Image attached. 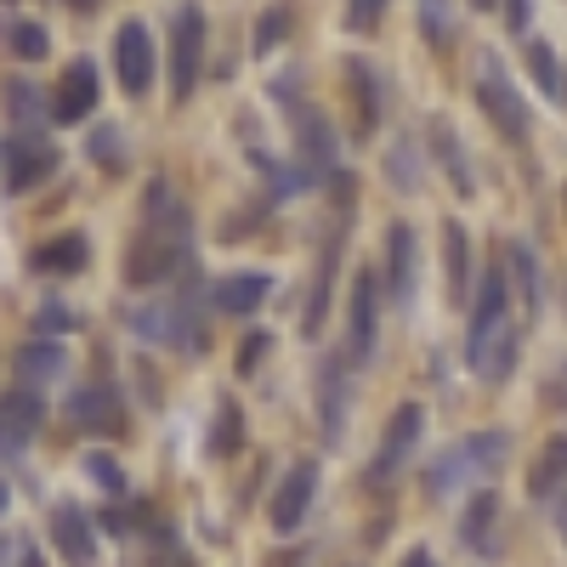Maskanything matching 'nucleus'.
<instances>
[{
  "label": "nucleus",
  "instance_id": "obj_28",
  "mask_svg": "<svg viewBox=\"0 0 567 567\" xmlns=\"http://www.w3.org/2000/svg\"><path fill=\"white\" fill-rule=\"evenodd\" d=\"M528 69H534V80H539V91H545L550 103H556V97H567V91H561V63H556V52H550L545 40H534V45H528Z\"/></svg>",
  "mask_w": 567,
  "mask_h": 567
},
{
  "label": "nucleus",
  "instance_id": "obj_33",
  "mask_svg": "<svg viewBox=\"0 0 567 567\" xmlns=\"http://www.w3.org/2000/svg\"><path fill=\"white\" fill-rule=\"evenodd\" d=\"M91 159H97V165H114V171H120V131H114V125H103L97 136H91Z\"/></svg>",
  "mask_w": 567,
  "mask_h": 567
},
{
  "label": "nucleus",
  "instance_id": "obj_44",
  "mask_svg": "<svg viewBox=\"0 0 567 567\" xmlns=\"http://www.w3.org/2000/svg\"><path fill=\"white\" fill-rule=\"evenodd\" d=\"M12 505V494H7V483H0V511H7Z\"/></svg>",
  "mask_w": 567,
  "mask_h": 567
},
{
  "label": "nucleus",
  "instance_id": "obj_12",
  "mask_svg": "<svg viewBox=\"0 0 567 567\" xmlns=\"http://www.w3.org/2000/svg\"><path fill=\"white\" fill-rule=\"evenodd\" d=\"M374 296H381V278L374 267H358L352 278V323H347V363L363 369L374 358Z\"/></svg>",
  "mask_w": 567,
  "mask_h": 567
},
{
  "label": "nucleus",
  "instance_id": "obj_42",
  "mask_svg": "<svg viewBox=\"0 0 567 567\" xmlns=\"http://www.w3.org/2000/svg\"><path fill=\"white\" fill-rule=\"evenodd\" d=\"M556 523H561V539H567V499L556 505Z\"/></svg>",
  "mask_w": 567,
  "mask_h": 567
},
{
  "label": "nucleus",
  "instance_id": "obj_37",
  "mask_svg": "<svg viewBox=\"0 0 567 567\" xmlns=\"http://www.w3.org/2000/svg\"><path fill=\"white\" fill-rule=\"evenodd\" d=\"M267 352V336H250L245 341V352H239V374H256V358Z\"/></svg>",
  "mask_w": 567,
  "mask_h": 567
},
{
  "label": "nucleus",
  "instance_id": "obj_21",
  "mask_svg": "<svg viewBox=\"0 0 567 567\" xmlns=\"http://www.w3.org/2000/svg\"><path fill=\"white\" fill-rule=\"evenodd\" d=\"M561 483H567V432L545 437V449L534 454V465H528V494H534V499H550Z\"/></svg>",
  "mask_w": 567,
  "mask_h": 567
},
{
  "label": "nucleus",
  "instance_id": "obj_6",
  "mask_svg": "<svg viewBox=\"0 0 567 567\" xmlns=\"http://www.w3.org/2000/svg\"><path fill=\"white\" fill-rule=\"evenodd\" d=\"M477 109L488 114V125L499 136H511V142L528 136V103L511 91V80H505V69L494 58H483V74H477Z\"/></svg>",
  "mask_w": 567,
  "mask_h": 567
},
{
  "label": "nucleus",
  "instance_id": "obj_3",
  "mask_svg": "<svg viewBox=\"0 0 567 567\" xmlns=\"http://www.w3.org/2000/svg\"><path fill=\"white\" fill-rule=\"evenodd\" d=\"M505 449H511L505 432H471L465 443H454L449 454H437L432 465H425V488L443 499V494H454L465 483H477V477H488V471H499Z\"/></svg>",
  "mask_w": 567,
  "mask_h": 567
},
{
  "label": "nucleus",
  "instance_id": "obj_46",
  "mask_svg": "<svg viewBox=\"0 0 567 567\" xmlns=\"http://www.w3.org/2000/svg\"><path fill=\"white\" fill-rule=\"evenodd\" d=\"M471 7H494V0H471Z\"/></svg>",
  "mask_w": 567,
  "mask_h": 567
},
{
  "label": "nucleus",
  "instance_id": "obj_40",
  "mask_svg": "<svg viewBox=\"0 0 567 567\" xmlns=\"http://www.w3.org/2000/svg\"><path fill=\"white\" fill-rule=\"evenodd\" d=\"M403 567H437V561L425 556V550H409V556H403Z\"/></svg>",
  "mask_w": 567,
  "mask_h": 567
},
{
  "label": "nucleus",
  "instance_id": "obj_4",
  "mask_svg": "<svg viewBox=\"0 0 567 567\" xmlns=\"http://www.w3.org/2000/svg\"><path fill=\"white\" fill-rule=\"evenodd\" d=\"M199 74H205V12L187 0L171 18V97L187 103L199 91Z\"/></svg>",
  "mask_w": 567,
  "mask_h": 567
},
{
  "label": "nucleus",
  "instance_id": "obj_15",
  "mask_svg": "<svg viewBox=\"0 0 567 567\" xmlns=\"http://www.w3.org/2000/svg\"><path fill=\"white\" fill-rule=\"evenodd\" d=\"M52 545L63 550L69 567H97V528H91V516L74 499L52 505Z\"/></svg>",
  "mask_w": 567,
  "mask_h": 567
},
{
  "label": "nucleus",
  "instance_id": "obj_43",
  "mask_svg": "<svg viewBox=\"0 0 567 567\" xmlns=\"http://www.w3.org/2000/svg\"><path fill=\"white\" fill-rule=\"evenodd\" d=\"M23 567H45V561H40V550H23Z\"/></svg>",
  "mask_w": 567,
  "mask_h": 567
},
{
  "label": "nucleus",
  "instance_id": "obj_31",
  "mask_svg": "<svg viewBox=\"0 0 567 567\" xmlns=\"http://www.w3.org/2000/svg\"><path fill=\"white\" fill-rule=\"evenodd\" d=\"M85 477L103 483L109 494H125V477H120V465H114L109 454H85Z\"/></svg>",
  "mask_w": 567,
  "mask_h": 567
},
{
  "label": "nucleus",
  "instance_id": "obj_18",
  "mask_svg": "<svg viewBox=\"0 0 567 567\" xmlns=\"http://www.w3.org/2000/svg\"><path fill=\"white\" fill-rule=\"evenodd\" d=\"M85 267H91L85 233H63V239H45L40 250H29V272H40V278H74Z\"/></svg>",
  "mask_w": 567,
  "mask_h": 567
},
{
  "label": "nucleus",
  "instance_id": "obj_8",
  "mask_svg": "<svg viewBox=\"0 0 567 567\" xmlns=\"http://www.w3.org/2000/svg\"><path fill=\"white\" fill-rule=\"evenodd\" d=\"M114 69H120V91L125 97H148L154 85V34L142 18H125L114 34Z\"/></svg>",
  "mask_w": 567,
  "mask_h": 567
},
{
  "label": "nucleus",
  "instance_id": "obj_32",
  "mask_svg": "<svg viewBox=\"0 0 567 567\" xmlns=\"http://www.w3.org/2000/svg\"><path fill=\"white\" fill-rule=\"evenodd\" d=\"M284 29H290V12H284V7H267L261 23H256V52H272Z\"/></svg>",
  "mask_w": 567,
  "mask_h": 567
},
{
  "label": "nucleus",
  "instance_id": "obj_1",
  "mask_svg": "<svg viewBox=\"0 0 567 567\" xmlns=\"http://www.w3.org/2000/svg\"><path fill=\"white\" fill-rule=\"evenodd\" d=\"M187 272H199L194 216H187V205L165 182H154L148 199H142V227H136V239L125 250V284L131 290H159V284L187 278Z\"/></svg>",
  "mask_w": 567,
  "mask_h": 567
},
{
  "label": "nucleus",
  "instance_id": "obj_19",
  "mask_svg": "<svg viewBox=\"0 0 567 567\" xmlns=\"http://www.w3.org/2000/svg\"><path fill=\"white\" fill-rule=\"evenodd\" d=\"M267 272H233V278H221L216 290H210V307L221 312V318H250L261 301H267Z\"/></svg>",
  "mask_w": 567,
  "mask_h": 567
},
{
  "label": "nucleus",
  "instance_id": "obj_29",
  "mask_svg": "<svg viewBox=\"0 0 567 567\" xmlns=\"http://www.w3.org/2000/svg\"><path fill=\"white\" fill-rule=\"evenodd\" d=\"M432 148L443 154V165H449V176H454L460 194H471V165H465V159H460V148H454V131H449V120H432Z\"/></svg>",
  "mask_w": 567,
  "mask_h": 567
},
{
  "label": "nucleus",
  "instance_id": "obj_23",
  "mask_svg": "<svg viewBox=\"0 0 567 567\" xmlns=\"http://www.w3.org/2000/svg\"><path fill=\"white\" fill-rule=\"evenodd\" d=\"M63 347L58 341H29L23 352H18V381L34 392V386H52L58 381V374H63Z\"/></svg>",
  "mask_w": 567,
  "mask_h": 567
},
{
  "label": "nucleus",
  "instance_id": "obj_39",
  "mask_svg": "<svg viewBox=\"0 0 567 567\" xmlns=\"http://www.w3.org/2000/svg\"><path fill=\"white\" fill-rule=\"evenodd\" d=\"M505 23L523 34V29H528V0H505Z\"/></svg>",
  "mask_w": 567,
  "mask_h": 567
},
{
  "label": "nucleus",
  "instance_id": "obj_30",
  "mask_svg": "<svg viewBox=\"0 0 567 567\" xmlns=\"http://www.w3.org/2000/svg\"><path fill=\"white\" fill-rule=\"evenodd\" d=\"M12 52H18L23 63H40L45 52H52V34H45L40 23H29V18H18V23H12Z\"/></svg>",
  "mask_w": 567,
  "mask_h": 567
},
{
  "label": "nucleus",
  "instance_id": "obj_5",
  "mask_svg": "<svg viewBox=\"0 0 567 567\" xmlns=\"http://www.w3.org/2000/svg\"><path fill=\"white\" fill-rule=\"evenodd\" d=\"M45 176H58V148L34 131H18L0 142V182H7V194H34Z\"/></svg>",
  "mask_w": 567,
  "mask_h": 567
},
{
  "label": "nucleus",
  "instance_id": "obj_35",
  "mask_svg": "<svg viewBox=\"0 0 567 567\" xmlns=\"http://www.w3.org/2000/svg\"><path fill=\"white\" fill-rule=\"evenodd\" d=\"M381 12H386V0H352L347 23H352V29H374V23H381Z\"/></svg>",
  "mask_w": 567,
  "mask_h": 567
},
{
  "label": "nucleus",
  "instance_id": "obj_34",
  "mask_svg": "<svg viewBox=\"0 0 567 567\" xmlns=\"http://www.w3.org/2000/svg\"><path fill=\"white\" fill-rule=\"evenodd\" d=\"M34 329H40V336H63V329H74V312L52 301V307H40V312H34Z\"/></svg>",
  "mask_w": 567,
  "mask_h": 567
},
{
  "label": "nucleus",
  "instance_id": "obj_26",
  "mask_svg": "<svg viewBox=\"0 0 567 567\" xmlns=\"http://www.w3.org/2000/svg\"><path fill=\"white\" fill-rule=\"evenodd\" d=\"M239 443H245V414H239V403H233V398H221L205 449H210V460H233V454H239Z\"/></svg>",
  "mask_w": 567,
  "mask_h": 567
},
{
  "label": "nucleus",
  "instance_id": "obj_14",
  "mask_svg": "<svg viewBox=\"0 0 567 567\" xmlns=\"http://www.w3.org/2000/svg\"><path fill=\"white\" fill-rule=\"evenodd\" d=\"M312 494H318V460H296L290 471H284L278 494H272V511H267V516H272V528H278V534L301 528V516H307Z\"/></svg>",
  "mask_w": 567,
  "mask_h": 567
},
{
  "label": "nucleus",
  "instance_id": "obj_41",
  "mask_svg": "<svg viewBox=\"0 0 567 567\" xmlns=\"http://www.w3.org/2000/svg\"><path fill=\"white\" fill-rule=\"evenodd\" d=\"M69 7H74V12H97V7H103V0H69Z\"/></svg>",
  "mask_w": 567,
  "mask_h": 567
},
{
  "label": "nucleus",
  "instance_id": "obj_10",
  "mask_svg": "<svg viewBox=\"0 0 567 567\" xmlns=\"http://www.w3.org/2000/svg\"><path fill=\"white\" fill-rule=\"evenodd\" d=\"M40 420H45V403H40V392L18 386V392H7V398H0V460H18V454L34 443Z\"/></svg>",
  "mask_w": 567,
  "mask_h": 567
},
{
  "label": "nucleus",
  "instance_id": "obj_20",
  "mask_svg": "<svg viewBox=\"0 0 567 567\" xmlns=\"http://www.w3.org/2000/svg\"><path fill=\"white\" fill-rule=\"evenodd\" d=\"M494 516H499V494H471L465 499V516H460V539L477 550V556H494L499 545H494Z\"/></svg>",
  "mask_w": 567,
  "mask_h": 567
},
{
  "label": "nucleus",
  "instance_id": "obj_22",
  "mask_svg": "<svg viewBox=\"0 0 567 567\" xmlns=\"http://www.w3.org/2000/svg\"><path fill=\"white\" fill-rule=\"evenodd\" d=\"M505 272H511V284H516V312H523V323H534L539 318V267H534V250L528 245H511L505 250Z\"/></svg>",
  "mask_w": 567,
  "mask_h": 567
},
{
  "label": "nucleus",
  "instance_id": "obj_17",
  "mask_svg": "<svg viewBox=\"0 0 567 567\" xmlns=\"http://www.w3.org/2000/svg\"><path fill=\"white\" fill-rule=\"evenodd\" d=\"M414 272H420V261H414V227L392 221V233H386V290H392L398 307H414Z\"/></svg>",
  "mask_w": 567,
  "mask_h": 567
},
{
  "label": "nucleus",
  "instance_id": "obj_2",
  "mask_svg": "<svg viewBox=\"0 0 567 567\" xmlns=\"http://www.w3.org/2000/svg\"><path fill=\"white\" fill-rule=\"evenodd\" d=\"M131 329L142 341H159V347H176V352H205V323H199V272L182 278V290L171 301H154L131 312Z\"/></svg>",
  "mask_w": 567,
  "mask_h": 567
},
{
  "label": "nucleus",
  "instance_id": "obj_36",
  "mask_svg": "<svg viewBox=\"0 0 567 567\" xmlns=\"http://www.w3.org/2000/svg\"><path fill=\"white\" fill-rule=\"evenodd\" d=\"M7 109H12L18 120H29V114L40 109V97H34V85H23V80H18V85H7Z\"/></svg>",
  "mask_w": 567,
  "mask_h": 567
},
{
  "label": "nucleus",
  "instance_id": "obj_9",
  "mask_svg": "<svg viewBox=\"0 0 567 567\" xmlns=\"http://www.w3.org/2000/svg\"><path fill=\"white\" fill-rule=\"evenodd\" d=\"M420 432H425V414H420V403H398V414L386 420L381 454H374V465H369V483H392L398 471L414 460V449H420Z\"/></svg>",
  "mask_w": 567,
  "mask_h": 567
},
{
  "label": "nucleus",
  "instance_id": "obj_27",
  "mask_svg": "<svg viewBox=\"0 0 567 567\" xmlns=\"http://www.w3.org/2000/svg\"><path fill=\"white\" fill-rule=\"evenodd\" d=\"M347 80H352V103H358V131H374V120H381V85H374L369 63H347Z\"/></svg>",
  "mask_w": 567,
  "mask_h": 567
},
{
  "label": "nucleus",
  "instance_id": "obj_25",
  "mask_svg": "<svg viewBox=\"0 0 567 567\" xmlns=\"http://www.w3.org/2000/svg\"><path fill=\"white\" fill-rule=\"evenodd\" d=\"M443 256H449V296H454V307H465V290H471V245H465V227L460 221H443Z\"/></svg>",
  "mask_w": 567,
  "mask_h": 567
},
{
  "label": "nucleus",
  "instance_id": "obj_16",
  "mask_svg": "<svg viewBox=\"0 0 567 567\" xmlns=\"http://www.w3.org/2000/svg\"><path fill=\"white\" fill-rule=\"evenodd\" d=\"M341 245H347V216L329 227L323 239V256H318V272H312V296H307V336H318L323 329V312H329V290H336V267H341Z\"/></svg>",
  "mask_w": 567,
  "mask_h": 567
},
{
  "label": "nucleus",
  "instance_id": "obj_11",
  "mask_svg": "<svg viewBox=\"0 0 567 567\" xmlns=\"http://www.w3.org/2000/svg\"><path fill=\"white\" fill-rule=\"evenodd\" d=\"M97 97H103L97 63H91V58H74V63L63 69L58 91H52V120H58V125H80L91 109H97Z\"/></svg>",
  "mask_w": 567,
  "mask_h": 567
},
{
  "label": "nucleus",
  "instance_id": "obj_7",
  "mask_svg": "<svg viewBox=\"0 0 567 567\" xmlns=\"http://www.w3.org/2000/svg\"><path fill=\"white\" fill-rule=\"evenodd\" d=\"M505 329H511V278H505V272H483L477 307H471V336H465L471 358H483V352L505 336Z\"/></svg>",
  "mask_w": 567,
  "mask_h": 567
},
{
  "label": "nucleus",
  "instance_id": "obj_24",
  "mask_svg": "<svg viewBox=\"0 0 567 567\" xmlns=\"http://www.w3.org/2000/svg\"><path fill=\"white\" fill-rule=\"evenodd\" d=\"M296 136H301L307 171H329V159H336V136H329V120L318 109H296Z\"/></svg>",
  "mask_w": 567,
  "mask_h": 567
},
{
  "label": "nucleus",
  "instance_id": "obj_13",
  "mask_svg": "<svg viewBox=\"0 0 567 567\" xmlns=\"http://www.w3.org/2000/svg\"><path fill=\"white\" fill-rule=\"evenodd\" d=\"M69 420L91 437H120L125 432V398L114 386H80L69 398Z\"/></svg>",
  "mask_w": 567,
  "mask_h": 567
},
{
  "label": "nucleus",
  "instance_id": "obj_38",
  "mask_svg": "<svg viewBox=\"0 0 567 567\" xmlns=\"http://www.w3.org/2000/svg\"><path fill=\"white\" fill-rule=\"evenodd\" d=\"M425 29H432L437 40L449 34V18H443V0H425Z\"/></svg>",
  "mask_w": 567,
  "mask_h": 567
},
{
  "label": "nucleus",
  "instance_id": "obj_45",
  "mask_svg": "<svg viewBox=\"0 0 567 567\" xmlns=\"http://www.w3.org/2000/svg\"><path fill=\"white\" fill-rule=\"evenodd\" d=\"M7 550H12V539H0V561H7Z\"/></svg>",
  "mask_w": 567,
  "mask_h": 567
}]
</instances>
